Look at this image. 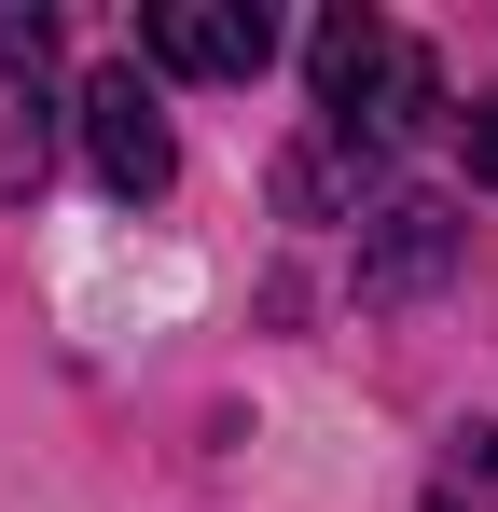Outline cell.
Returning a JSON list of instances; mask_svg holds the SVG:
<instances>
[{
  "instance_id": "6da1fadb",
  "label": "cell",
  "mask_w": 498,
  "mask_h": 512,
  "mask_svg": "<svg viewBox=\"0 0 498 512\" xmlns=\"http://www.w3.org/2000/svg\"><path fill=\"white\" fill-rule=\"evenodd\" d=\"M305 84H319V139L346 167H388L415 125L443 111V70H429V42H402L388 14H319V42H305Z\"/></svg>"
},
{
  "instance_id": "7a4b0ae2",
  "label": "cell",
  "mask_w": 498,
  "mask_h": 512,
  "mask_svg": "<svg viewBox=\"0 0 498 512\" xmlns=\"http://www.w3.org/2000/svg\"><path fill=\"white\" fill-rule=\"evenodd\" d=\"M139 56L180 70V84H249V70L277 56V14H263V0H153V14H139Z\"/></svg>"
},
{
  "instance_id": "3957f363",
  "label": "cell",
  "mask_w": 498,
  "mask_h": 512,
  "mask_svg": "<svg viewBox=\"0 0 498 512\" xmlns=\"http://www.w3.org/2000/svg\"><path fill=\"white\" fill-rule=\"evenodd\" d=\"M83 167L111 180L125 208L180 180V139H166V111H153V84H139V70H97V84H83Z\"/></svg>"
},
{
  "instance_id": "277c9868",
  "label": "cell",
  "mask_w": 498,
  "mask_h": 512,
  "mask_svg": "<svg viewBox=\"0 0 498 512\" xmlns=\"http://www.w3.org/2000/svg\"><path fill=\"white\" fill-rule=\"evenodd\" d=\"M471 250V222L443 208V194H402V208H374V236H360V305H415L443 263Z\"/></svg>"
},
{
  "instance_id": "5b68a950",
  "label": "cell",
  "mask_w": 498,
  "mask_h": 512,
  "mask_svg": "<svg viewBox=\"0 0 498 512\" xmlns=\"http://www.w3.org/2000/svg\"><path fill=\"white\" fill-rule=\"evenodd\" d=\"M415 512H498V429H443V457H429V499Z\"/></svg>"
},
{
  "instance_id": "8992f818",
  "label": "cell",
  "mask_w": 498,
  "mask_h": 512,
  "mask_svg": "<svg viewBox=\"0 0 498 512\" xmlns=\"http://www.w3.org/2000/svg\"><path fill=\"white\" fill-rule=\"evenodd\" d=\"M471 180H485V194H498V84L471 97Z\"/></svg>"
}]
</instances>
